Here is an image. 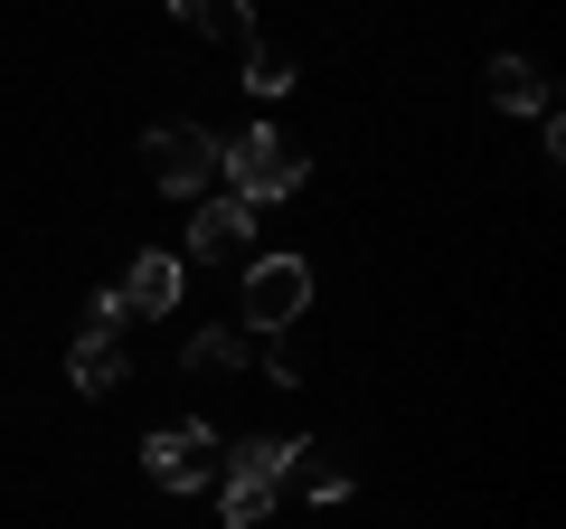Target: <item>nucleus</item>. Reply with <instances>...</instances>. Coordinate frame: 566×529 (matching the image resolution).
Wrapping results in <instances>:
<instances>
[{"label":"nucleus","mask_w":566,"mask_h":529,"mask_svg":"<svg viewBox=\"0 0 566 529\" xmlns=\"http://www.w3.org/2000/svg\"><path fill=\"white\" fill-rule=\"evenodd\" d=\"M114 322H123V293H114V284L85 293V331H114Z\"/></svg>","instance_id":"14"},{"label":"nucleus","mask_w":566,"mask_h":529,"mask_svg":"<svg viewBox=\"0 0 566 529\" xmlns=\"http://www.w3.org/2000/svg\"><path fill=\"white\" fill-rule=\"evenodd\" d=\"M245 360H255V341L227 331V322H208V331H189V341H180V369H189V378H227V369H245Z\"/></svg>","instance_id":"9"},{"label":"nucleus","mask_w":566,"mask_h":529,"mask_svg":"<svg viewBox=\"0 0 566 529\" xmlns=\"http://www.w3.org/2000/svg\"><path fill=\"white\" fill-rule=\"evenodd\" d=\"M303 454H312L303 435H283V445H274V435H245L237 454H218V520H227V529H264L274 483L303 464Z\"/></svg>","instance_id":"1"},{"label":"nucleus","mask_w":566,"mask_h":529,"mask_svg":"<svg viewBox=\"0 0 566 529\" xmlns=\"http://www.w3.org/2000/svg\"><path fill=\"white\" fill-rule=\"evenodd\" d=\"M218 133L208 123H151V143H142V162H151V189H170V199H208V180H218Z\"/></svg>","instance_id":"3"},{"label":"nucleus","mask_w":566,"mask_h":529,"mask_svg":"<svg viewBox=\"0 0 566 529\" xmlns=\"http://www.w3.org/2000/svg\"><path fill=\"white\" fill-rule=\"evenodd\" d=\"M245 95H264V104H274V95H293V66H283L274 48H245Z\"/></svg>","instance_id":"12"},{"label":"nucleus","mask_w":566,"mask_h":529,"mask_svg":"<svg viewBox=\"0 0 566 529\" xmlns=\"http://www.w3.org/2000/svg\"><path fill=\"white\" fill-rule=\"evenodd\" d=\"M123 312H170L180 303V256H133V274H123Z\"/></svg>","instance_id":"10"},{"label":"nucleus","mask_w":566,"mask_h":529,"mask_svg":"<svg viewBox=\"0 0 566 529\" xmlns=\"http://www.w3.org/2000/svg\"><path fill=\"white\" fill-rule=\"evenodd\" d=\"M66 378H76L85 397H114V387H123V341H114V331H76V350H66Z\"/></svg>","instance_id":"8"},{"label":"nucleus","mask_w":566,"mask_h":529,"mask_svg":"<svg viewBox=\"0 0 566 529\" xmlns=\"http://www.w3.org/2000/svg\"><path fill=\"white\" fill-rule=\"evenodd\" d=\"M142 464H151L161 491H208L218 483V435H208L199 416H180V426H161L151 445H142Z\"/></svg>","instance_id":"5"},{"label":"nucleus","mask_w":566,"mask_h":529,"mask_svg":"<svg viewBox=\"0 0 566 529\" xmlns=\"http://www.w3.org/2000/svg\"><path fill=\"white\" fill-rule=\"evenodd\" d=\"M312 312V264L303 256H255L245 264V331H293Z\"/></svg>","instance_id":"4"},{"label":"nucleus","mask_w":566,"mask_h":529,"mask_svg":"<svg viewBox=\"0 0 566 529\" xmlns=\"http://www.w3.org/2000/svg\"><path fill=\"white\" fill-rule=\"evenodd\" d=\"M218 170H227V199H245V208H264V199H293V189L312 180V162L293 143H283L274 123H245L237 143L218 152Z\"/></svg>","instance_id":"2"},{"label":"nucleus","mask_w":566,"mask_h":529,"mask_svg":"<svg viewBox=\"0 0 566 529\" xmlns=\"http://www.w3.org/2000/svg\"><path fill=\"white\" fill-rule=\"evenodd\" d=\"M255 246V208L245 199H199V218H189V256L199 264H227Z\"/></svg>","instance_id":"6"},{"label":"nucleus","mask_w":566,"mask_h":529,"mask_svg":"<svg viewBox=\"0 0 566 529\" xmlns=\"http://www.w3.org/2000/svg\"><path fill=\"white\" fill-rule=\"evenodd\" d=\"M293 473H303V491H312V501H340V491H349V473H331V464H312V454H303V464H293Z\"/></svg>","instance_id":"13"},{"label":"nucleus","mask_w":566,"mask_h":529,"mask_svg":"<svg viewBox=\"0 0 566 529\" xmlns=\"http://www.w3.org/2000/svg\"><path fill=\"white\" fill-rule=\"evenodd\" d=\"M491 104H501V114H547L538 58H491Z\"/></svg>","instance_id":"11"},{"label":"nucleus","mask_w":566,"mask_h":529,"mask_svg":"<svg viewBox=\"0 0 566 529\" xmlns=\"http://www.w3.org/2000/svg\"><path fill=\"white\" fill-rule=\"evenodd\" d=\"M170 20L189 29V39H218V48H255V10H245V0H170Z\"/></svg>","instance_id":"7"}]
</instances>
